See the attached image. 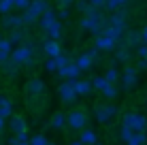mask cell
<instances>
[{
  "label": "cell",
  "mask_w": 147,
  "mask_h": 145,
  "mask_svg": "<svg viewBox=\"0 0 147 145\" xmlns=\"http://www.w3.org/2000/svg\"><path fill=\"white\" fill-rule=\"evenodd\" d=\"M45 9H49L47 0H30L28 9H24L22 13V19H24V26H28V24H36V19L43 15Z\"/></svg>",
  "instance_id": "obj_1"
},
{
  "label": "cell",
  "mask_w": 147,
  "mask_h": 145,
  "mask_svg": "<svg viewBox=\"0 0 147 145\" xmlns=\"http://www.w3.org/2000/svg\"><path fill=\"white\" fill-rule=\"evenodd\" d=\"M9 60L15 64V66H32V47L30 45H17V47H13L11 56Z\"/></svg>",
  "instance_id": "obj_2"
},
{
  "label": "cell",
  "mask_w": 147,
  "mask_h": 145,
  "mask_svg": "<svg viewBox=\"0 0 147 145\" xmlns=\"http://www.w3.org/2000/svg\"><path fill=\"white\" fill-rule=\"evenodd\" d=\"M121 124L126 128H130L132 132H145L147 130V117L141 115V113H126Z\"/></svg>",
  "instance_id": "obj_3"
},
{
  "label": "cell",
  "mask_w": 147,
  "mask_h": 145,
  "mask_svg": "<svg viewBox=\"0 0 147 145\" xmlns=\"http://www.w3.org/2000/svg\"><path fill=\"white\" fill-rule=\"evenodd\" d=\"M66 124L70 126V130H83L88 124V115L83 111H70V115L66 117Z\"/></svg>",
  "instance_id": "obj_4"
},
{
  "label": "cell",
  "mask_w": 147,
  "mask_h": 145,
  "mask_svg": "<svg viewBox=\"0 0 147 145\" xmlns=\"http://www.w3.org/2000/svg\"><path fill=\"white\" fill-rule=\"evenodd\" d=\"M70 83H73V90L77 96H88L90 92H92V81H88V79H68Z\"/></svg>",
  "instance_id": "obj_5"
},
{
  "label": "cell",
  "mask_w": 147,
  "mask_h": 145,
  "mask_svg": "<svg viewBox=\"0 0 147 145\" xmlns=\"http://www.w3.org/2000/svg\"><path fill=\"white\" fill-rule=\"evenodd\" d=\"M115 113H117V109H115L113 105H100V107H96V119H98L100 124L109 122Z\"/></svg>",
  "instance_id": "obj_6"
},
{
  "label": "cell",
  "mask_w": 147,
  "mask_h": 145,
  "mask_svg": "<svg viewBox=\"0 0 147 145\" xmlns=\"http://www.w3.org/2000/svg\"><path fill=\"white\" fill-rule=\"evenodd\" d=\"M60 75V77H64L68 81V79H79V75H81V71L77 68V64L73 62V60H70V62L66 64V66H62V68H58V71H55Z\"/></svg>",
  "instance_id": "obj_7"
},
{
  "label": "cell",
  "mask_w": 147,
  "mask_h": 145,
  "mask_svg": "<svg viewBox=\"0 0 147 145\" xmlns=\"http://www.w3.org/2000/svg\"><path fill=\"white\" fill-rule=\"evenodd\" d=\"M58 92H60V98H62L64 103H75V100L79 98L77 94H75V90H73V83H70V81H64L62 86L58 88Z\"/></svg>",
  "instance_id": "obj_8"
},
{
  "label": "cell",
  "mask_w": 147,
  "mask_h": 145,
  "mask_svg": "<svg viewBox=\"0 0 147 145\" xmlns=\"http://www.w3.org/2000/svg\"><path fill=\"white\" fill-rule=\"evenodd\" d=\"M109 26H115V28H121L126 30V11L124 9H117V11H113V15L107 19Z\"/></svg>",
  "instance_id": "obj_9"
},
{
  "label": "cell",
  "mask_w": 147,
  "mask_h": 145,
  "mask_svg": "<svg viewBox=\"0 0 147 145\" xmlns=\"http://www.w3.org/2000/svg\"><path fill=\"white\" fill-rule=\"evenodd\" d=\"M43 90H45V83H43V79H38V77H32L28 81V86H26V92L30 96H40Z\"/></svg>",
  "instance_id": "obj_10"
},
{
  "label": "cell",
  "mask_w": 147,
  "mask_h": 145,
  "mask_svg": "<svg viewBox=\"0 0 147 145\" xmlns=\"http://www.w3.org/2000/svg\"><path fill=\"white\" fill-rule=\"evenodd\" d=\"M115 47H117V43H115L113 38L105 36V34L96 36V49H98V51H113Z\"/></svg>",
  "instance_id": "obj_11"
},
{
  "label": "cell",
  "mask_w": 147,
  "mask_h": 145,
  "mask_svg": "<svg viewBox=\"0 0 147 145\" xmlns=\"http://www.w3.org/2000/svg\"><path fill=\"white\" fill-rule=\"evenodd\" d=\"M22 26H24V19H22V15H13V13L4 15V19H2V28L15 30V28H22Z\"/></svg>",
  "instance_id": "obj_12"
},
{
  "label": "cell",
  "mask_w": 147,
  "mask_h": 145,
  "mask_svg": "<svg viewBox=\"0 0 147 145\" xmlns=\"http://www.w3.org/2000/svg\"><path fill=\"white\" fill-rule=\"evenodd\" d=\"M136 68L134 66H128L124 73H121V83H124V88H134V83H136Z\"/></svg>",
  "instance_id": "obj_13"
},
{
  "label": "cell",
  "mask_w": 147,
  "mask_h": 145,
  "mask_svg": "<svg viewBox=\"0 0 147 145\" xmlns=\"http://www.w3.org/2000/svg\"><path fill=\"white\" fill-rule=\"evenodd\" d=\"M53 22H58V17H55V11H53V9H45L43 15L38 17V24H40V28H43V30H47Z\"/></svg>",
  "instance_id": "obj_14"
},
{
  "label": "cell",
  "mask_w": 147,
  "mask_h": 145,
  "mask_svg": "<svg viewBox=\"0 0 147 145\" xmlns=\"http://www.w3.org/2000/svg\"><path fill=\"white\" fill-rule=\"evenodd\" d=\"M43 51H45V56L47 58H55V56H60L62 53V49H60V43L58 41H45V45H43Z\"/></svg>",
  "instance_id": "obj_15"
},
{
  "label": "cell",
  "mask_w": 147,
  "mask_h": 145,
  "mask_svg": "<svg viewBox=\"0 0 147 145\" xmlns=\"http://www.w3.org/2000/svg\"><path fill=\"white\" fill-rule=\"evenodd\" d=\"M11 130L15 134H22V132H28V128H26V119H24L22 115H11Z\"/></svg>",
  "instance_id": "obj_16"
},
{
  "label": "cell",
  "mask_w": 147,
  "mask_h": 145,
  "mask_svg": "<svg viewBox=\"0 0 147 145\" xmlns=\"http://www.w3.org/2000/svg\"><path fill=\"white\" fill-rule=\"evenodd\" d=\"M45 32H47L49 41H60V36H62V24H60V19H58V22H53Z\"/></svg>",
  "instance_id": "obj_17"
},
{
  "label": "cell",
  "mask_w": 147,
  "mask_h": 145,
  "mask_svg": "<svg viewBox=\"0 0 147 145\" xmlns=\"http://www.w3.org/2000/svg\"><path fill=\"white\" fill-rule=\"evenodd\" d=\"M11 115H13V103L9 100V98L0 96V117L7 119V117H11Z\"/></svg>",
  "instance_id": "obj_18"
},
{
  "label": "cell",
  "mask_w": 147,
  "mask_h": 145,
  "mask_svg": "<svg viewBox=\"0 0 147 145\" xmlns=\"http://www.w3.org/2000/svg\"><path fill=\"white\" fill-rule=\"evenodd\" d=\"M75 64H77V68L79 71H90L92 68V64H94V60L90 58V53H81V56L77 60H73Z\"/></svg>",
  "instance_id": "obj_19"
},
{
  "label": "cell",
  "mask_w": 147,
  "mask_h": 145,
  "mask_svg": "<svg viewBox=\"0 0 147 145\" xmlns=\"http://www.w3.org/2000/svg\"><path fill=\"white\" fill-rule=\"evenodd\" d=\"M96 132L94 130H90V128H83L81 130V137H79V143L81 145H96Z\"/></svg>",
  "instance_id": "obj_20"
},
{
  "label": "cell",
  "mask_w": 147,
  "mask_h": 145,
  "mask_svg": "<svg viewBox=\"0 0 147 145\" xmlns=\"http://www.w3.org/2000/svg\"><path fill=\"white\" fill-rule=\"evenodd\" d=\"M11 51H13V45L9 43L7 38H2V41H0V64H4V62L9 60Z\"/></svg>",
  "instance_id": "obj_21"
},
{
  "label": "cell",
  "mask_w": 147,
  "mask_h": 145,
  "mask_svg": "<svg viewBox=\"0 0 147 145\" xmlns=\"http://www.w3.org/2000/svg\"><path fill=\"white\" fill-rule=\"evenodd\" d=\"M124 143H126V145H145V143H147V134H145V132H132Z\"/></svg>",
  "instance_id": "obj_22"
},
{
  "label": "cell",
  "mask_w": 147,
  "mask_h": 145,
  "mask_svg": "<svg viewBox=\"0 0 147 145\" xmlns=\"http://www.w3.org/2000/svg\"><path fill=\"white\" fill-rule=\"evenodd\" d=\"M7 41L15 47V45H19V43H24V41H26V34L22 32V28H15V30H11V36H9Z\"/></svg>",
  "instance_id": "obj_23"
},
{
  "label": "cell",
  "mask_w": 147,
  "mask_h": 145,
  "mask_svg": "<svg viewBox=\"0 0 147 145\" xmlns=\"http://www.w3.org/2000/svg\"><path fill=\"white\" fill-rule=\"evenodd\" d=\"M75 2H77V9H79L83 15H92V13H96V9L88 2V0H75Z\"/></svg>",
  "instance_id": "obj_24"
},
{
  "label": "cell",
  "mask_w": 147,
  "mask_h": 145,
  "mask_svg": "<svg viewBox=\"0 0 147 145\" xmlns=\"http://www.w3.org/2000/svg\"><path fill=\"white\" fill-rule=\"evenodd\" d=\"M128 4V0H105V9L109 11H117V9H124Z\"/></svg>",
  "instance_id": "obj_25"
},
{
  "label": "cell",
  "mask_w": 147,
  "mask_h": 145,
  "mask_svg": "<svg viewBox=\"0 0 147 145\" xmlns=\"http://www.w3.org/2000/svg\"><path fill=\"white\" fill-rule=\"evenodd\" d=\"M30 143V137L28 132H22V134H13V139L9 141V145H28Z\"/></svg>",
  "instance_id": "obj_26"
},
{
  "label": "cell",
  "mask_w": 147,
  "mask_h": 145,
  "mask_svg": "<svg viewBox=\"0 0 147 145\" xmlns=\"http://www.w3.org/2000/svg\"><path fill=\"white\" fill-rule=\"evenodd\" d=\"M49 124H51V128H64V126H66V117H64L62 113H55Z\"/></svg>",
  "instance_id": "obj_27"
},
{
  "label": "cell",
  "mask_w": 147,
  "mask_h": 145,
  "mask_svg": "<svg viewBox=\"0 0 147 145\" xmlns=\"http://www.w3.org/2000/svg\"><path fill=\"white\" fill-rule=\"evenodd\" d=\"M109 86V81L107 79L102 77V75H100V77H94V81H92V88H96V90H100V92H102L105 88Z\"/></svg>",
  "instance_id": "obj_28"
},
{
  "label": "cell",
  "mask_w": 147,
  "mask_h": 145,
  "mask_svg": "<svg viewBox=\"0 0 147 145\" xmlns=\"http://www.w3.org/2000/svg\"><path fill=\"white\" fill-rule=\"evenodd\" d=\"M13 11V0H0V15H9Z\"/></svg>",
  "instance_id": "obj_29"
},
{
  "label": "cell",
  "mask_w": 147,
  "mask_h": 145,
  "mask_svg": "<svg viewBox=\"0 0 147 145\" xmlns=\"http://www.w3.org/2000/svg\"><path fill=\"white\" fill-rule=\"evenodd\" d=\"M102 96L105 98H115V96H117V88H115V83H109V86L102 90Z\"/></svg>",
  "instance_id": "obj_30"
},
{
  "label": "cell",
  "mask_w": 147,
  "mask_h": 145,
  "mask_svg": "<svg viewBox=\"0 0 147 145\" xmlns=\"http://www.w3.org/2000/svg\"><path fill=\"white\" fill-rule=\"evenodd\" d=\"M115 60H117V62H128V60H130V51H128V47L117 49V56H115Z\"/></svg>",
  "instance_id": "obj_31"
},
{
  "label": "cell",
  "mask_w": 147,
  "mask_h": 145,
  "mask_svg": "<svg viewBox=\"0 0 147 145\" xmlns=\"http://www.w3.org/2000/svg\"><path fill=\"white\" fill-rule=\"evenodd\" d=\"M102 77H105V79H107V81H109V83H115V81H117V79H119V73H117V71H115V68H109V71H107V73H105V75H102Z\"/></svg>",
  "instance_id": "obj_32"
},
{
  "label": "cell",
  "mask_w": 147,
  "mask_h": 145,
  "mask_svg": "<svg viewBox=\"0 0 147 145\" xmlns=\"http://www.w3.org/2000/svg\"><path fill=\"white\" fill-rule=\"evenodd\" d=\"M53 60H55V66H58V68H62V66H66V64L70 62V58L66 56V53H60V56H55Z\"/></svg>",
  "instance_id": "obj_33"
},
{
  "label": "cell",
  "mask_w": 147,
  "mask_h": 145,
  "mask_svg": "<svg viewBox=\"0 0 147 145\" xmlns=\"http://www.w3.org/2000/svg\"><path fill=\"white\" fill-rule=\"evenodd\" d=\"M45 143H47V137H45V134H34V137H30L28 145H45Z\"/></svg>",
  "instance_id": "obj_34"
},
{
  "label": "cell",
  "mask_w": 147,
  "mask_h": 145,
  "mask_svg": "<svg viewBox=\"0 0 147 145\" xmlns=\"http://www.w3.org/2000/svg\"><path fill=\"white\" fill-rule=\"evenodd\" d=\"M139 41H141L139 32H130L128 38H126V45H124V47H128V45H139Z\"/></svg>",
  "instance_id": "obj_35"
},
{
  "label": "cell",
  "mask_w": 147,
  "mask_h": 145,
  "mask_svg": "<svg viewBox=\"0 0 147 145\" xmlns=\"http://www.w3.org/2000/svg\"><path fill=\"white\" fill-rule=\"evenodd\" d=\"M0 66H2V68H4V71H7L9 75H15V73H17V68H19V66H15V64L11 62V60H7V62H4V64H0Z\"/></svg>",
  "instance_id": "obj_36"
},
{
  "label": "cell",
  "mask_w": 147,
  "mask_h": 145,
  "mask_svg": "<svg viewBox=\"0 0 147 145\" xmlns=\"http://www.w3.org/2000/svg\"><path fill=\"white\" fill-rule=\"evenodd\" d=\"M30 0H13V9H19V11H24V9H28Z\"/></svg>",
  "instance_id": "obj_37"
},
{
  "label": "cell",
  "mask_w": 147,
  "mask_h": 145,
  "mask_svg": "<svg viewBox=\"0 0 147 145\" xmlns=\"http://www.w3.org/2000/svg\"><path fill=\"white\" fill-rule=\"evenodd\" d=\"M130 134H132V130H130V128H126L124 124H121V128H119V139H121V141H126Z\"/></svg>",
  "instance_id": "obj_38"
},
{
  "label": "cell",
  "mask_w": 147,
  "mask_h": 145,
  "mask_svg": "<svg viewBox=\"0 0 147 145\" xmlns=\"http://www.w3.org/2000/svg\"><path fill=\"white\" fill-rule=\"evenodd\" d=\"M45 68H47L49 73H55V71H58V66H55V60H53V58H47V62H45Z\"/></svg>",
  "instance_id": "obj_39"
},
{
  "label": "cell",
  "mask_w": 147,
  "mask_h": 145,
  "mask_svg": "<svg viewBox=\"0 0 147 145\" xmlns=\"http://www.w3.org/2000/svg\"><path fill=\"white\" fill-rule=\"evenodd\" d=\"M136 53H139V58H145V56H147V45H145V43L136 45Z\"/></svg>",
  "instance_id": "obj_40"
},
{
  "label": "cell",
  "mask_w": 147,
  "mask_h": 145,
  "mask_svg": "<svg viewBox=\"0 0 147 145\" xmlns=\"http://www.w3.org/2000/svg\"><path fill=\"white\" fill-rule=\"evenodd\" d=\"M55 17H58V19H66L68 17V9H60V11L55 13Z\"/></svg>",
  "instance_id": "obj_41"
},
{
  "label": "cell",
  "mask_w": 147,
  "mask_h": 145,
  "mask_svg": "<svg viewBox=\"0 0 147 145\" xmlns=\"http://www.w3.org/2000/svg\"><path fill=\"white\" fill-rule=\"evenodd\" d=\"M90 4H92L94 9H100V7H105V0H88Z\"/></svg>",
  "instance_id": "obj_42"
},
{
  "label": "cell",
  "mask_w": 147,
  "mask_h": 145,
  "mask_svg": "<svg viewBox=\"0 0 147 145\" xmlns=\"http://www.w3.org/2000/svg\"><path fill=\"white\" fill-rule=\"evenodd\" d=\"M134 68H136V73H139V71H143V68H147V64H145V60H143V58H141V60H139V62H136V66H134Z\"/></svg>",
  "instance_id": "obj_43"
},
{
  "label": "cell",
  "mask_w": 147,
  "mask_h": 145,
  "mask_svg": "<svg viewBox=\"0 0 147 145\" xmlns=\"http://www.w3.org/2000/svg\"><path fill=\"white\" fill-rule=\"evenodd\" d=\"M139 36H141V43H145V45H147V26H145L143 30H141V34H139Z\"/></svg>",
  "instance_id": "obj_44"
},
{
  "label": "cell",
  "mask_w": 147,
  "mask_h": 145,
  "mask_svg": "<svg viewBox=\"0 0 147 145\" xmlns=\"http://www.w3.org/2000/svg\"><path fill=\"white\" fill-rule=\"evenodd\" d=\"M73 2H75V0H60V4H62L64 9H66V7H70V4H73Z\"/></svg>",
  "instance_id": "obj_45"
},
{
  "label": "cell",
  "mask_w": 147,
  "mask_h": 145,
  "mask_svg": "<svg viewBox=\"0 0 147 145\" xmlns=\"http://www.w3.org/2000/svg\"><path fill=\"white\" fill-rule=\"evenodd\" d=\"M2 130H4V119L0 117V134H2Z\"/></svg>",
  "instance_id": "obj_46"
},
{
  "label": "cell",
  "mask_w": 147,
  "mask_h": 145,
  "mask_svg": "<svg viewBox=\"0 0 147 145\" xmlns=\"http://www.w3.org/2000/svg\"><path fill=\"white\" fill-rule=\"evenodd\" d=\"M70 145H81V143H79V139H77V141H70Z\"/></svg>",
  "instance_id": "obj_47"
},
{
  "label": "cell",
  "mask_w": 147,
  "mask_h": 145,
  "mask_svg": "<svg viewBox=\"0 0 147 145\" xmlns=\"http://www.w3.org/2000/svg\"><path fill=\"white\" fill-rule=\"evenodd\" d=\"M45 145H55V143H49V141H47V143H45Z\"/></svg>",
  "instance_id": "obj_48"
},
{
  "label": "cell",
  "mask_w": 147,
  "mask_h": 145,
  "mask_svg": "<svg viewBox=\"0 0 147 145\" xmlns=\"http://www.w3.org/2000/svg\"><path fill=\"white\" fill-rule=\"evenodd\" d=\"M2 38H4V36H2V32H0V41H2Z\"/></svg>",
  "instance_id": "obj_49"
},
{
  "label": "cell",
  "mask_w": 147,
  "mask_h": 145,
  "mask_svg": "<svg viewBox=\"0 0 147 145\" xmlns=\"http://www.w3.org/2000/svg\"><path fill=\"white\" fill-rule=\"evenodd\" d=\"M143 60H145V64H147V56H145V58H143Z\"/></svg>",
  "instance_id": "obj_50"
}]
</instances>
